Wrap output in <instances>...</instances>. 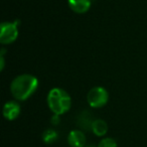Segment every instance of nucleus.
<instances>
[{"instance_id":"obj_11","label":"nucleus","mask_w":147,"mask_h":147,"mask_svg":"<svg viewBox=\"0 0 147 147\" xmlns=\"http://www.w3.org/2000/svg\"><path fill=\"white\" fill-rule=\"evenodd\" d=\"M97 147H118V145H117L115 139L111 138V137H107V138L101 139Z\"/></svg>"},{"instance_id":"obj_9","label":"nucleus","mask_w":147,"mask_h":147,"mask_svg":"<svg viewBox=\"0 0 147 147\" xmlns=\"http://www.w3.org/2000/svg\"><path fill=\"white\" fill-rule=\"evenodd\" d=\"M91 130L96 136L103 137L108 132V124L103 119H95L91 127Z\"/></svg>"},{"instance_id":"obj_6","label":"nucleus","mask_w":147,"mask_h":147,"mask_svg":"<svg viewBox=\"0 0 147 147\" xmlns=\"http://www.w3.org/2000/svg\"><path fill=\"white\" fill-rule=\"evenodd\" d=\"M67 143L71 147H85L86 135L83 130H71L67 135Z\"/></svg>"},{"instance_id":"obj_14","label":"nucleus","mask_w":147,"mask_h":147,"mask_svg":"<svg viewBox=\"0 0 147 147\" xmlns=\"http://www.w3.org/2000/svg\"><path fill=\"white\" fill-rule=\"evenodd\" d=\"M85 147H95V146H93V145H86Z\"/></svg>"},{"instance_id":"obj_1","label":"nucleus","mask_w":147,"mask_h":147,"mask_svg":"<svg viewBox=\"0 0 147 147\" xmlns=\"http://www.w3.org/2000/svg\"><path fill=\"white\" fill-rule=\"evenodd\" d=\"M38 88V80L36 77L22 74L15 77L10 84V92L16 101H25L35 93Z\"/></svg>"},{"instance_id":"obj_12","label":"nucleus","mask_w":147,"mask_h":147,"mask_svg":"<svg viewBox=\"0 0 147 147\" xmlns=\"http://www.w3.org/2000/svg\"><path fill=\"white\" fill-rule=\"evenodd\" d=\"M5 53H6L5 49H1V51H0V71H3L5 67V59H4Z\"/></svg>"},{"instance_id":"obj_5","label":"nucleus","mask_w":147,"mask_h":147,"mask_svg":"<svg viewBox=\"0 0 147 147\" xmlns=\"http://www.w3.org/2000/svg\"><path fill=\"white\" fill-rule=\"evenodd\" d=\"M21 108L20 105L16 101H8L4 104L2 109V114L6 120L13 121L20 115Z\"/></svg>"},{"instance_id":"obj_2","label":"nucleus","mask_w":147,"mask_h":147,"mask_svg":"<svg viewBox=\"0 0 147 147\" xmlns=\"http://www.w3.org/2000/svg\"><path fill=\"white\" fill-rule=\"evenodd\" d=\"M47 106L49 110L57 115L69 112L71 106V98L65 90L61 88H53L47 94Z\"/></svg>"},{"instance_id":"obj_3","label":"nucleus","mask_w":147,"mask_h":147,"mask_svg":"<svg viewBox=\"0 0 147 147\" xmlns=\"http://www.w3.org/2000/svg\"><path fill=\"white\" fill-rule=\"evenodd\" d=\"M109 93L101 86L93 87L87 95V102L92 108H102L108 103Z\"/></svg>"},{"instance_id":"obj_13","label":"nucleus","mask_w":147,"mask_h":147,"mask_svg":"<svg viewBox=\"0 0 147 147\" xmlns=\"http://www.w3.org/2000/svg\"><path fill=\"white\" fill-rule=\"evenodd\" d=\"M51 125H53V126H57V125L61 123V115L53 114L51 118Z\"/></svg>"},{"instance_id":"obj_10","label":"nucleus","mask_w":147,"mask_h":147,"mask_svg":"<svg viewBox=\"0 0 147 147\" xmlns=\"http://www.w3.org/2000/svg\"><path fill=\"white\" fill-rule=\"evenodd\" d=\"M59 138V133L55 129H45L41 134V139L45 144H53Z\"/></svg>"},{"instance_id":"obj_4","label":"nucleus","mask_w":147,"mask_h":147,"mask_svg":"<svg viewBox=\"0 0 147 147\" xmlns=\"http://www.w3.org/2000/svg\"><path fill=\"white\" fill-rule=\"evenodd\" d=\"M18 37V21H4L1 23L0 42L2 45H10Z\"/></svg>"},{"instance_id":"obj_7","label":"nucleus","mask_w":147,"mask_h":147,"mask_svg":"<svg viewBox=\"0 0 147 147\" xmlns=\"http://www.w3.org/2000/svg\"><path fill=\"white\" fill-rule=\"evenodd\" d=\"M67 4L71 11L79 14H83L90 10L92 1L91 0H67Z\"/></svg>"},{"instance_id":"obj_8","label":"nucleus","mask_w":147,"mask_h":147,"mask_svg":"<svg viewBox=\"0 0 147 147\" xmlns=\"http://www.w3.org/2000/svg\"><path fill=\"white\" fill-rule=\"evenodd\" d=\"M93 122H94V119H93L92 113L87 110L79 113L78 117H77V125L83 131H88L89 129H91Z\"/></svg>"}]
</instances>
